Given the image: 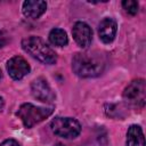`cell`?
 Returning a JSON list of instances; mask_svg holds the SVG:
<instances>
[{"label":"cell","instance_id":"7c38bea8","mask_svg":"<svg viewBox=\"0 0 146 146\" xmlns=\"http://www.w3.org/2000/svg\"><path fill=\"white\" fill-rule=\"evenodd\" d=\"M49 41L51 44L56 46V47H64L68 43V38L67 34L64 30L55 27L49 32Z\"/></svg>","mask_w":146,"mask_h":146},{"label":"cell","instance_id":"277c9868","mask_svg":"<svg viewBox=\"0 0 146 146\" xmlns=\"http://www.w3.org/2000/svg\"><path fill=\"white\" fill-rule=\"evenodd\" d=\"M123 100L135 107L141 108L146 102V84L144 79H137L131 81L123 91Z\"/></svg>","mask_w":146,"mask_h":146},{"label":"cell","instance_id":"5b68a950","mask_svg":"<svg viewBox=\"0 0 146 146\" xmlns=\"http://www.w3.org/2000/svg\"><path fill=\"white\" fill-rule=\"evenodd\" d=\"M50 128L55 135L66 139L75 138L81 132L80 122L73 117L57 116L50 122Z\"/></svg>","mask_w":146,"mask_h":146},{"label":"cell","instance_id":"9a60e30c","mask_svg":"<svg viewBox=\"0 0 146 146\" xmlns=\"http://www.w3.org/2000/svg\"><path fill=\"white\" fill-rule=\"evenodd\" d=\"M3 107H5V100H3V98L0 96V112L3 111Z\"/></svg>","mask_w":146,"mask_h":146},{"label":"cell","instance_id":"e0dca14e","mask_svg":"<svg viewBox=\"0 0 146 146\" xmlns=\"http://www.w3.org/2000/svg\"><path fill=\"white\" fill-rule=\"evenodd\" d=\"M1 78H2V72H1V70H0V80H1Z\"/></svg>","mask_w":146,"mask_h":146},{"label":"cell","instance_id":"30bf717a","mask_svg":"<svg viewBox=\"0 0 146 146\" xmlns=\"http://www.w3.org/2000/svg\"><path fill=\"white\" fill-rule=\"evenodd\" d=\"M47 9V3L46 1L42 0H26L23 2V14L32 19L39 18Z\"/></svg>","mask_w":146,"mask_h":146},{"label":"cell","instance_id":"ba28073f","mask_svg":"<svg viewBox=\"0 0 146 146\" xmlns=\"http://www.w3.org/2000/svg\"><path fill=\"white\" fill-rule=\"evenodd\" d=\"M72 34H73V38L79 47L88 48L91 44L92 31H91V27L87 23L76 22L72 29Z\"/></svg>","mask_w":146,"mask_h":146},{"label":"cell","instance_id":"4fadbf2b","mask_svg":"<svg viewBox=\"0 0 146 146\" xmlns=\"http://www.w3.org/2000/svg\"><path fill=\"white\" fill-rule=\"evenodd\" d=\"M122 7L123 9L130 14V15H136L138 13V2L135 0H124L122 1Z\"/></svg>","mask_w":146,"mask_h":146},{"label":"cell","instance_id":"5bb4252c","mask_svg":"<svg viewBox=\"0 0 146 146\" xmlns=\"http://www.w3.org/2000/svg\"><path fill=\"white\" fill-rule=\"evenodd\" d=\"M0 146H19V144L15 139H6L1 143Z\"/></svg>","mask_w":146,"mask_h":146},{"label":"cell","instance_id":"7a4b0ae2","mask_svg":"<svg viewBox=\"0 0 146 146\" xmlns=\"http://www.w3.org/2000/svg\"><path fill=\"white\" fill-rule=\"evenodd\" d=\"M22 48L25 52L31 55L33 58L38 59L39 62L51 65L55 64L57 60L56 52L39 36L31 35L22 40Z\"/></svg>","mask_w":146,"mask_h":146},{"label":"cell","instance_id":"52a82bcc","mask_svg":"<svg viewBox=\"0 0 146 146\" xmlns=\"http://www.w3.org/2000/svg\"><path fill=\"white\" fill-rule=\"evenodd\" d=\"M7 71L11 79L14 80H21L25 75H27L31 71V67L29 63L21 56H14L11 57L7 63Z\"/></svg>","mask_w":146,"mask_h":146},{"label":"cell","instance_id":"9c48e42d","mask_svg":"<svg viewBox=\"0 0 146 146\" xmlns=\"http://www.w3.org/2000/svg\"><path fill=\"white\" fill-rule=\"evenodd\" d=\"M116 31L117 24L116 21L112 17L104 18L98 25V35L104 43H111L116 35Z\"/></svg>","mask_w":146,"mask_h":146},{"label":"cell","instance_id":"8fae6325","mask_svg":"<svg viewBox=\"0 0 146 146\" xmlns=\"http://www.w3.org/2000/svg\"><path fill=\"white\" fill-rule=\"evenodd\" d=\"M127 146H145V137L141 128L137 124L129 127L127 131Z\"/></svg>","mask_w":146,"mask_h":146},{"label":"cell","instance_id":"3957f363","mask_svg":"<svg viewBox=\"0 0 146 146\" xmlns=\"http://www.w3.org/2000/svg\"><path fill=\"white\" fill-rule=\"evenodd\" d=\"M51 114H52V108L35 106L31 103H25L21 105L19 110L17 111L18 117L22 120L23 124L26 128H32L33 125L46 120Z\"/></svg>","mask_w":146,"mask_h":146},{"label":"cell","instance_id":"8992f818","mask_svg":"<svg viewBox=\"0 0 146 146\" xmlns=\"http://www.w3.org/2000/svg\"><path fill=\"white\" fill-rule=\"evenodd\" d=\"M31 92L35 99L42 103H52V100L55 99V94L43 78H38L32 82Z\"/></svg>","mask_w":146,"mask_h":146},{"label":"cell","instance_id":"6da1fadb","mask_svg":"<svg viewBox=\"0 0 146 146\" xmlns=\"http://www.w3.org/2000/svg\"><path fill=\"white\" fill-rule=\"evenodd\" d=\"M105 67L103 54L97 51L76 52L72 58V70L80 78H95L102 74Z\"/></svg>","mask_w":146,"mask_h":146},{"label":"cell","instance_id":"2e32d148","mask_svg":"<svg viewBox=\"0 0 146 146\" xmlns=\"http://www.w3.org/2000/svg\"><path fill=\"white\" fill-rule=\"evenodd\" d=\"M54 146H64V145H63V144H60V143H57V144H55Z\"/></svg>","mask_w":146,"mask_h":146}]
</instances>
